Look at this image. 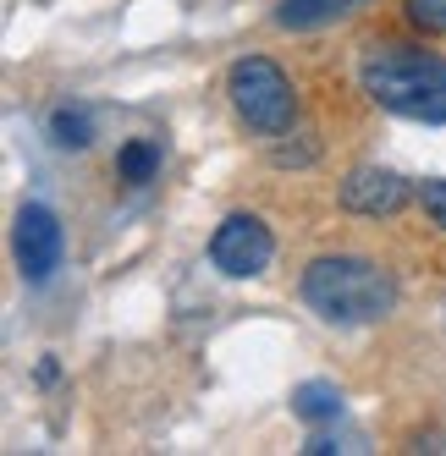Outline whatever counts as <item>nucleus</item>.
Listing matches in <instances>:
<instances>
[{"mask_svg":"<svg viewBox=\"0 0 446 456\" xmlns=\"http://www.w3.org/2000/svg\"><path fill=\"white\" fill-rule=\"evenodd\" d=\"M364 88L408 121H446V61L413 45H369Z\"/></svg>","mask_w":446,"mask_h":456,"instance_id":"1","label":"nucleus"},{"mask_svg":"<svg viewBox=\"0 0 446 456\" xmlns=\"http://www.w3.org/2000/svg\"><path fill=\"white\" fill-rule=\"evenodd\" d=\"M303 297L331 324H369L380 314H392L397 286L369 258H314L303 270Z\"/></svg>","mask_w":446,"mask_h":456,"instance_id":"2","label":"nucleus"},{"mask_svg":"<svg viewBox=\"0 0 446 456\" xmlns=\"http://www.w3.org/2000/svg\"><path fill=\"white\" fill-rule=\"evenodd\" d=\"M227 88H232V105L248 126H260V133H286V126H293L298 100H293V83H286V72L276 61L243 55L227 77Z\"/></svg>","mask_w":446,"mask_h":456,"instance_id":"3","label":"nucleus"},{"mask_svg":"<svg viewBox=\"0 0 446 456\" xmlns=\"http://www.w3.org/2000/svg\"><path fill=\"white\" fill-rule=\"evenodd\" d=\"M270 253H276V242H270V232H265L260 215H227V220L215 225V237H210L215 270L220 275H237V281L260 275L270 265Z\"/></svg>","mask_w":446,"mask_h":456,"instance_id":"4","label":"nucleus"},{"mask_svg":"<svg viewBox=\"0 0 446 456\" xmlns=\"http://www.w3.org/2000/svg\"><path fill=\"white\" fill-rule=\"evenodd\" d=\"M17 265L28 281H50L61 265V220L45 204H28L17 215Z\"/></svg>","mask_w":446,"mask_h":456,"instance_id":"5","label":"nucleus"},{"mask_svg":"<svg viewBox=\"0 0 446 456\" xmlns=\"http://www.w3.org/2000/svg\"><path fill=\"white\" fill-rule=\"evenodd\" d=\"M342 204L359 209V215H397L408 204V182L392 176V171L364 166V171H353V176L342 182Z\"/></svg>","mask_w":446,"mask_h":456,"instance_id":"6","label":"nucleus"},{"mask_svg":"<svg viewBox=\"0 0 446 456\" xmlns=\"http://www.w3.org/2000/svg\"><path fill=\"white\" fill-rule=\"evenodd\" d=\"M364 0H281L276 22L281 28H320V22H336L347 12H359Z\"/></svg>","mask_w":446,"mask_h":456,"instance_id":"7","label":"nucleus"},{"mask_svg":"<svg viewBox=\"0 0 446 456\" xmlns=\"http://www.w3.org/2000/svg\"><path fill=\"white\" fill-rule=\"evenodd\" d=\"M293 412L298 418H336L342 412V396H336V385H320V379H314V385H298L293 390Z\"/></svg>","mask_w":446,"mask_h":456,"instance_id":"8","label":"nucleus"},{"mask_svg":"<svg viewBox=\"0 0 446 456\" xmlns=\"http://www.w3.org/2000/svg\"><path fill=\"white\" fill-rule=\"evenodd\" d=\"M116 171H121V182H149L154 171H161V149H154L149 138H133L116 154Z\"/></svg>","mask_w":446,"mask_h":456,"instance_id":"9","label":"nucleus"},{"mask_svg":"<svg viewBox=\"0 0 446 456\" xmlns=\"http://www.w3.org/2000/svg\"><path fill=\"white\" fill-rule=\"evenodd\" d=\"M50 133H55L61 149H83L88 143V116L83 110H55L50 116Z\"/></svg>","mask_w":446,"mask_h":456,"instance_id":"10","label":"nucleus"},{"mask_svg":"<svg viewBox=\"0 0 446 456\" xmlns=\"http://www.w3.org/2000/svg\"><path fill=\"white\" fill-rule=\"evenodd\" d=\"M408 22L425 28V34H446V0H402Z\"/></svg>","mask_w":446,"mask_h":456,"instance_id":"11","label":"nucleus"},{"mask_svg":"<svg viewBox=\"0 0 446 456\" xmlns=\"http://www.w3.org/2000/svg\"><path fill=\"white\" fill-rule=\"evenodd\" d=\"M425 209H430V220L446 232V182H430V187H425Z\"/></svg>","mask_w":446,"mask_h":456,"instance_id":"12","label":"nucleus"}]
</instances>
